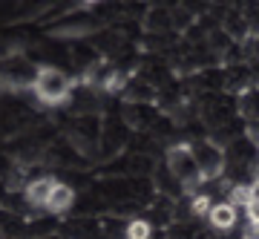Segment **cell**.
Wrapping results in <instances>:
<instances>
[{"mask_svg": "<svg viewBox=\"0 0 259 239\" xmlns=\"http://www.w3.org/2000/svg\"><path fill=\"white\" fill-rule=\"evenodd\" d=\"M72 87L75 78L58 69V66H37L29 84V92L37 98L40 107H64L72 98Z\"/></svg>", "mask_w": 259, "mask_h": 239, "instance_id": "cell-1", "label": "cell"}, {"mask_svg": "<svg viewBox=\"0 0 259 239\" xmlns=\"http://www.w3.org/2000/svg\"><path fill=\"white\" fill-rule=\"evenodd\" d=\"M164 158H167V170L173 173V179L182 182L185 193L193 196L199 190V184H202V179H199V162H196L193 147L190 144H173V147H167Z\"/></svg>", "mask_w": 259, "mask_h": 239, "instance_id": "cell-2", "label": "cell"}, {"mask_svg": "<svg viewBox=\"0 0 259 239\" xmlns=\"http://www.w3.org/2000/svg\"><path fill=\"white\" fill-rule=\"evenodd\" d=\"M196 153V162H199V179L204 182H216L219 176H222L225 170V158L222 153L216 147H210V144H204V150H193Z\"/></svg>", "mask_w": 259, "mask_h": 239, "instance_id": "cell-3", "label": "cell"}, {"mask_svg": "<svg viewBox=\"0 0 259 239\" xmlns=\"http://www.w3.org/2000/svg\"><path fill=\"white\" fill-rule=\"evenodd\" d=\"M55 176H37L32 182L23 187V199H26L29 208H37V211H44V205H47L49 193H52V187H55Z\"/></svg>", "mask_w": 259, "mask_h": 239, "instance_id": "cell-4", "label": "cell"}, {"mask_svg": "<svg viewBox=\"0 0 259 239\" xmlns=\"http://www.w3.org/2000/svg\"><path fill=\"white\" fill-rule=\"evenodd\" d=\"M72 205H75V190L66 182H55V187H52V193H49L47 205H44V211L61 216V213H66Z\"/></svg>", "mask_w": 259, "mask_h": 239, "instance_id": "cell-5", "label": "cell"}, {"mask_svg": "<svg viewBox=\"0 0 259 239\" xmlns=\"http://www.w3.org/2000/svg\"><path fill=\"white\" fill-rule=\"evenodd\" d=\"M236 216H239V208L231 202H213L210 211H207V222L216 230H231L236 225Z\"/></svg>", "mask_w": 259, "mask_h": 239, "instance_id": "cell-6", "label": "cell"}, {"mask_svg": "<svg viewBox=\"0 0 259 239\" xmlns=\"http://www.w3.org/2000/svg\"><path fill=\"white\" fill-rule=\"evenodd\" d=\"M124 84H127V75H124V72H115V69H110L107 75H101V81H98V90L107 92V95H112V92H121V90H124Z\"/></svg>", "mask_w": 259, "mask_h": 239, "instance_id": "cell-7", "label": "cell"}, {"mask_svg": "<svg viewBox=\"0 0 259 239\" xmlns=\"http://www.w3.org/2000/svg\"><path fill=\"white\" fill-rule=\"evenodd\" d=\"M253 196H259V190L253 187V184H233L231 187V199H228V202L236 205V208H245Z\"/></svg>", "mask_w": 259, "mask_h": 239, "instance_id": "cell-8", "label": "cell"}, {"mask_svg": "<svg viewBox=\"0 0 259 239\" xmlns=\"http://www.w3.org/2000/svg\"><path fill=\"white\" fill-rule=\"evenodd\" d=\"M127 239H150L153 236V228H150L147 219H133L127 225V233H124Z\"/></svg>", "mask_w": 259, "mask_h": 239, "instance_id": "cell-9", "label": "cell"}, {"mask_svg": "<svg viewBox=\"0 0 259 239\" xmlns=\"http://www.w3.org/2000/svg\"><path fill=\"white\" fill-rule=\"evenodd\" d=\"M210 205H213V199L207 193H199V190H196V193L190 196V211H193L196 216H207Z\"/></svg>", "mask_w": 259, "mask_h": 239, "instance_id": "cell-10", "label": "cell"}, {"mask_svg": "<svg viewBox=\"0 0 259 239\" xmlns=\"http://www.w3.org/2000/svg\"><path fill=\"white\" fill-rule=\"evenodd\" d=\"M242 211H245V216H248L250 225H256V228H259V196H253V199H250Z\"/></svg>", "mask_w": 259, "mask_h": 239, "instance_id": "cell-11", "label": "cell"}, {"mask_svg": "<svg viewBox=\"0 0 259 239\" xmlns=\"http://www.w3.org/2000/svg\"><path fill=\"white\" fill-rule=\"evenodd\" d=\"M242 239H259V228H256V225H250V222H245V230H242Z\"/></svg>", "mask_w": 259, "mask_h": 239, "instance_id": "cell-12", "label": "cell"}, {"mask_svg": "<svg viewBox=\"0 0 259 239\" xmlns=\"http://www.w3.org/2000/svg\"><path fill=\"white\" fill-rule=\"evenodd\" d=\"M81 6H95V3H101V0H78Z\"/></svg>", "mask_w": 259, "mask_h": 239, "instance_id": "cell-13", "label": "cell"}]
</instances>
